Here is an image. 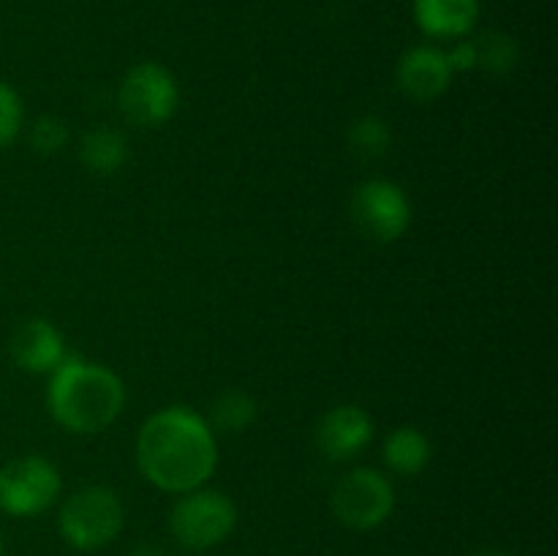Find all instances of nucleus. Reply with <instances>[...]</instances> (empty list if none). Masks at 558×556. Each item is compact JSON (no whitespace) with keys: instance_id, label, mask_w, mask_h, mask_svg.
Here are the masks:
<instances>
[{"instance_id":"obj_1","label":"nucleus","mask_w":558,"mask_h":556,"mask_svg":"<svg viewBox=\"0 0 558 556\" xmlns=\"http://www.w3.org/2000/svg\"><path fill=\"white\" fill-rule=\"evenodd\" d=\"M136 463L142 478L158 491L189 494L202 488L216 472V431L189 407L158 409L136 434Z\"/></svg>"},{"instance_id":"obj_2","label":"nucleus","mask_w":558,"mask_h":556,"mask_svg":"<svg viewBox=\"0 0 558 556\" xmlns=\"http://www.w3.org/2000/svg\"><path fill=\"white\" fill-rule=\"evenodd\" d=\"M47 407L54 423L71 434H98L123 412L125 385L107 365L65 354L49 374Z\"/></svg>"},{"instance_id":"obj_3","label":"nucleus","mask_w":558,"mask_h":556,"mask_svg":"<svg viewBox=\"0 0 558 556\" xmlns=\"http://www.w3.org/2000/svg\"><path fill=\"white\" fill-rule=\"evenodd\" d=\"M125 523L120 496L107 485H85L63 501L58 516L60 534L76 551H98L112 543Z\"/></svg>"},{"instance_id":"obj_4","label":"nucleus","mask_w":558,"mask_h":556,"mask_svg":"<svg viewBox=\"0 0 558 556\" xmlns=\"http://www.w3.org/2000/svg\"><path fill=\"white\" fill-rule=\"evenodd\" d=\"M174 540L189 551H210L221 545L238 527V507L227 494L213 488H196L180 494L169 516Z\"/></svg>"},{"instance_id":"obj_5","label":"nucleus","mask_w":558,"mask_h":556,"mask_svg":"<svg viewBox=\"0 0 558 556\" xmlns=\"http://www.w3.org/2000/svg\"><path fill=\"white\" fill-rule=\"evenodd\" d=\"M120 112L134 125L158 129L169 123L180 107V85L167 65L142 60L131 65L118 90Z\"/></svg>"},{"instance_id":"obj_6","label":"nucleus","mask_w":558,"mask_h":556,"mask_svg":"<svg viewBox=\"0 0 558 556\" xmlns=\"http://www.w3.org/2000/svg\"><path fill=\"white\" fill-rule=\"evenodd\" d=\"M330 501L343 527L354 532H371L396 510V488L379 469L357 467L338 480Z\"/></svg>"},{"instance_id":"obj_7","label":"nucleus","mask_w":558,"mask_h":556,"mask_svg":"<svg viewBox=\"0 0 558 556\" xmlns=\"http://www.w3.org/2000/svg\"><path fill=\"white\" fill-rule=\"evenodd\" d=\"M60 472L44 456H20L0 467V510L11 518L47 512L60 496Z\"/></svg>"},{"instance_id":"obj_8","label":"nucleus","mask_w":558,"mask_h":556,"mask_svg":"<svg viewBox=\"0 0 558 556\" xmlns=\"http://www.w3.org/2000/svg\"><path fill=\"white\" fill-rule=\"evenodd\" d=\"M349 210L354 227L374 243H396L412 223V202L407 191L385 178L360 183L349 202Z\"/></svg>"},{"instance_id":"obj_9","label":"nucleus","mask_w":558,"mask_h":556,"mask_svg":"<svg viewBox=\"0 0 558 556\" xmlns=\"http://www.w3.org/2000/svg\"><path fill=\"white\" fill-rule=\"evenodd\" d=\"M452 69L447 63V52L430 44L407 49L396 65V85L407 98L417 104L436 101L450 90Z\"/></svg>"},{"instance_id":"obj_10","label":"nucleus","mask_w":558,"mask_h":556,"mask_svg":"<svg viewBox=\"0 0 558 556\" xmlns=\"http://www.w3.org/2000/svg\"><path fill=\"white\" fill-rule=\"evenodd\" d=\"M374 439V420L363 407L341 403L332 407L316 425V445L330 461H349Z\"/></svg>"},{"instance_id":"obj_11","label":"nucleus","mask_w":558,"mask_h":556,"mask_svg":"<svg viewBox=\"0 0 558 556\" xmlns=\"http://www.w3.org/2000/svg\"><path fill=\"white\" fill-rule=\"evenodd\" d=\"M11 360L27 374H52L65 360V338L49 319H27L11 336Z\"/></svg>"},{"instance_id":"obj_12","label":"nucleus","mask_w":558,"mask_h":556,"mask_svg":"<svg viewBox=\"0 0 558 556\" xmlns=\"http://www.w3.org/2000/svg\"><path fill=\"white\" fill-rule=\"evenodd\" d=\"M480 0H412L420 33L436 41L469 38L480 22Z\"/></svg>"},{"instance_id":"obj_13","label":"nucleus","mask_w":558,"mask_h":556,"mask_svg":"<svg viewBox=\"0 0 558 556\" xmlns=\"http://www.w3.org/2000/svg\"><path fill=\"white\" fill-rule=\"evenodd\" d=\"M430 456H434L430 439L414 425H401V428L390 431L385 447H381L385 463L401 478H414V474L423 472L430 463Z\"/></svg>"},{"instance_id":"obj_14","label":"nucleus","mask_w":558,"mask_h":556,"mask_svg":"<svg viewBox=\"0 0 558 556\" xmlns=\"http://www.w3.org/2000/svg\"><path fill=\"white\" fill-rule=\"evenodd\" d=\"M80 156L82 164H85L93 174H104V178H107V174L120 172V169L125 167V161H129V140H125L118 129L96 125V129H90L82 136Z\"/></svg>"},{"instance_id":"obj_15","label":"nucleus","mask_w":558,"mask_h":556,"mask_svg":"<svg viewBox=\"0 0 558 556\" xmlns=\"http://www.w3.org/2000/svg\"><path fill=\"white\" fill-rule=\"evenodd\" d=\"M256 420V401L245 390H223L210 407V428L223 434H240Z\"/></svg>"},{"instance_id":"obj_16","label":"nucleus","mask_w":558,"mask_h":556,"mask_svg":"<svg viewBox=\"0 0 558 556\" xmlns=\"http://www.w3.org/2000/svg\"><path fill=\"white\" fill-rule=\"evenodd\" d=\"M472 41L474 52H477V69L488 71V74H510L521 60L518 41L505 31L480 33Z\"/></svg>"},{"instance_id":"obj_17","label":"nucleus","mask_w":558,"mask_h":556,"mask_svg":"<svg viewBox=\"0 0 558 556\" xmlns=\"http://www.w3.org/2000/svg\"><path fill=\"white\" fill-rule=\"evenodd\" d=\"M390 123L379 114H360L349 125V147L363 161H374L390 150Z\"/></svg>"},{"instance_id":"obj_18","label":"nucleus","mask_w":558,"mask_h":556,"mask_svg":"<svg viewBox=\"0 0 558 556\" xmlns=\"http://www.w3.org/2000/svg\"><path fill=\"white\" fill-rule=\"evenodd\" d=\"M69 123L63 118H58V114H41V118L33 120L31 131H27V142L41 156H54V153H60L69 145Z\"/></svg>"},{"instance_id":"obj_19","label":"nucleus","mask_w":558,"mask_h":556,"mask_svg":"<svg viewBox=\"0 0 558 556\" xmlns=\"http://www.w3.org/2000/svg\"><path fill=\"white\" fill-rule=\"evenodd\" d=\"M22 129H25V104L22 96L0 80V150L14 145L20 140Z\"/></svg>"},{"instance_id":"obj_20","label":"nucleus","mask_w":558,"mask_h":556,"mask_svg":"<svg viewBox=\"0 0 558 556\" xmlns=\"http://www.w3.org/2000/svg\"><path fill=\"white\" fill-rule=\"evenodd\" d=\"M447 63H450L452 74L477 69V52H474L472 38H458V41H452L450 52H447Z\"/></svg>"},{"instance_id":"obj_21","label":"nucleus","mask_w":558,"mask_h":556,"mask_svg":"<svg viewBox=\"0 0 558 556\" xmlns=\"http://www.w3.org/2000/svg\"><path fill=\"white\" fill-rule=\"evenodd\" d=\"M129 556H167V554H163V548H158V545L145 543V545H136V548H131Z\"/></svg>"},{"instance_id":"obj_22","label":"nucleus","mask_w":558,"mask_h":556,"mask_svg":"<svg viewBox=\"0 0 558 556\" xmlns=\"http://www.w3.org/2000/svg\"><path fill=\"white\" fill-rule=\"evenodd\" d=\"M472 556H512V554L505 548H480V551H474Z\"/></svg>"},{"instance_id":"obj_23","label":"nucleus","mask_w":558,"mask_h":556,"mask_svg":"<svg viewBox=\"0 0 558 556\" xmlns=\"http://www.w3.org/2000/svg\"><path fill=\"white\" fill-rule=\"evenodd\" d=\"M0 556H3V537H0Z\"/></svg>"}]
</instances>
